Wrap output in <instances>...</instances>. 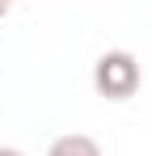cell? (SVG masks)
<instances>
[{"instance_id": "277c9868", "label": "cell", "mask_w": 152, "mask_h": 156, "mask_svg": "<svg viewBox=\"0 0 152 156\" xmlns=\"http://www.w3.org/2000/svg\"><path fill=\"white\" fill-rule=\"evenodd\" d=\"M4 13H9V4H4V0H0V21H4Z\"/></svg>"}, {"instance_id": "7a4b0ae2", "label": "cell", "mask_w": 152, "mask_h": 156, "mask_svg": "<svg viewBox=\"0 0 152 156\" xmlns=\"http://www.w3.org/2000/svg\"><path fill=\"white\" fill-rule=\"evenodd\" d=\"M47 156H101V148H97V139H89L80 131H68L47 148Z\"/></svg>"}, {"instance_id": "5b68a950", "label": "cell", "mask_w": 152, "mask_h": 156, "mask_svg": "<svg viewBox=\"0 0 152 156\" xmlns=\"http://www.w3.org/2000/svg\"><path fill=\"white\" fill-rule=\"evenodd\" d=\"M4 4H17V0H4Z\"/></svg>"}, {"instance_id": "3957f363", "label": "cell", "mask_w": 152, "mask_h": 156, "mask_svg": "<svg viewBox=\"0 0 152 156\" xmlns=\"http://www.w3.org/2000/svg\"><path fill=\"white\" fill-rule=\"evenodd\" d=\"M0 156H25L21 148H9V144H0Z\"/></svg>"}, {"instance_id": "6da1fadb", "label": "cell", "mask_w": 152, "mask_h": 156, "mask_svg": "<svg viewBox=\"0 0 152 156\" xmlns=\"http://www.w3.org/2000/svg\"><path fill=\"white\" fill-rule=\"evenodd\" d=\"M144 84V68L131 51H106L93 63V89L106 101H131Z\"/></svg>"}]
</instances>
